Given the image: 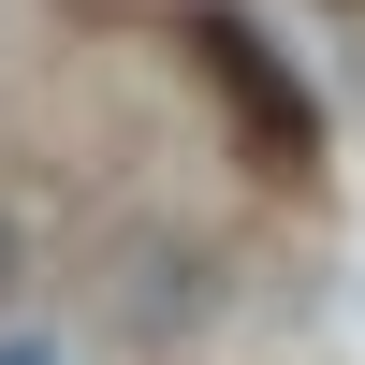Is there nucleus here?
<instances>
[{
	"label": "nucleus",
	"instance_id": "obj_1",
	"mask_svg": "<svg viewBox=\"0 0 365 365\" xmlns=\"http://www.w3.org/2000/svg\"><path fill=\"white\" fill-rule=\"evenodd\" d=\"M190 58H205V73H234V88H249V146H263V161H307V88H278V73H263V58H249V29H234V15H190Z\"/></svg>",
	"mask_w": 365,
	"mask_h": 365
},
{
	"label": "nucleus",
	"instance_id": "obj_2",
	"mask_svg": "<svg viewBox=\"0 0 365 365\" xmlns=\"http://www.w3.org/2000/svg\"><path fill=\"white\" fill-rule=\"evenodd\" d=\"M0 292H15V220H0Z\"/></svg>",
	"mask_w": 365,
	"mask_h": 365
},
{
	"label": "nucleus",
	"instance_id": "obj_3",
	"mask_svg": "<svg viewBox=\"0 0 365 365\" xmlns=\"http://www.w3.org/2000/svg\"><path fill=\"white\" fill-rule=\"evenodd\" d=\"M0 365H58V351H29V336H15V351H0Z\"/></svg>",
	"mask_w": 365,
	"mask_h": 365
}]
</instances>
